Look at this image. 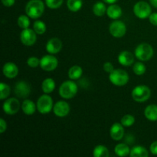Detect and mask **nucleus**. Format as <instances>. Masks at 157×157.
<instances>
[{
  "label": "nucleus",
  "instance_id": "obj_1",
  "mask_svg": "<svg viewBox=\"0 0 157 157\" xmlns=\"http://www.w3.org/2000/svg\"><path fill=\"white\" fill-rule=\"evenodd\" d=\"M44 11V5L41 0H30L25 6L26 15L33 19L40 18Z\"/></svg>",
  "mask_w": 157,
  "mask_h": 157
},
{
  "label": "nucleus",
  "instance_id": "obj_2",
  "mask_svg": "<svg viewBox=\"0 0 157 157\" xmlns=\"http://www.w3.org/2000/svg\"><path fill=\"white\" fill-rule=\"evenodd\" d=\"M78 87L72 81H66L59 87V95L64 99H71L78 93Z\"/></svg>",
  "mask_w": 157,
  "mask_h": 157
},
{
  "label": "nucleus",
  "instance_id": "obj_3",
  "mask_svg": "<svg viewBox=\"0 0 157 157\" xmlns=\"http://www.w3.org/2000/svg\"><path fill=\"white\" fill-rule=\"evenodd\" d=\"M109 80L115 86L122 87L129 81V75L123 69H114L109 75Z\"/></svg>",
  "mask_w": 157,
  "mask_h": 157
},
{
  "label": "nucleus",
  "instance_id": "obj_4",
  "mask_svg": "<svg viewBox=\"0 0 157 157\" xmlns=\"http://www.w3.org/2000/svg\"><path fill=\"white\" fill-rule=\"evenodd\" d=\"M153 53L154 51L153 47L147 43L140 44L135 49V56L141 61H147L151 59Z\"/></svg>",
  "mask_w": 157,
  "mask_h": 157
},
{
  "label": "nucleus",
  "instance_id": "obj_5",
  "mask_svg": "<svg viewBox=\"0 0 157 157\" xmlns=\"http://www.w3.org/2000/svg\"><path fill=\"white\" fill-rule=\"evenodd\" d=\"M150 96H151V90L150 87L146 85L136 86L132 91V98L136 102H145L149 100Z\"/></svg>",
  "mask_w": 157,
  "mask_h": 157
},
{
  "label": "nucleus",
  "instance_id": "obj_6",
  "mask_svg": "<svg viewBox=\"0 0 157 157\" xmlns=\"http://www.w3.org/2000/svg\"><path fill=\"white\" fill-rule=\"evenodd\" d=\"M53 107V100L47 94L41 95L37 101V110L41 114L48 113L52 111Z\"/></svg>",
  "mask_w": 157,
  "mask_h": 157
},
{
  "label": "nucleus",
  "instance_id": "obj_7",
  "mask_svg": "<svg viewBox=\"0 0 157 157\" xmlns=\"http://www.w3.org/2000/svg\"><path fill=\"white\" fill-rule=\"evenodd\" d=\"M151 7L147 2L144 1H140L133 6V13L137 18L140 19H145L149 18L151 15Z\"/></svg>",
  "mask_w": 157,
  "mask_h": 157
},
{
  "label": "nucleus",
  "instance_id": "obj_8",
  "mask_svg": "<svg viewBox=\"0 0 157 157\" xmlns=\"http://www.w3.org/2000/svg\"><path fill=\"white\" fill-rule=\"evenodd\" d=\"M58 65V59L52 54L44 55L40 59V67L45 71H52L57 68Z\"/></svg>",
  "mask_w": 157,
  "mask_h": 157
},
{
  "label": "nucleus",
  "instance_id": "obj_9",
  "mask_svg": "<svg viewBox=\"0 0 157 157\" xmlns=\"http://www.w3.org/2000/svg\"><path fill=\"white\" fill-rule=\"evenodd\" d=\"M109 32L114 38H122L127 32L126 25L121 21H114L109 26Z\"/></svg>",
  "mask_w": 157,
  "mask_h": 157
},
{
  "label": "nucleus",
  "instance_id": "obj_10",
  "mask_svg": "<svg viewBox=\"0 0 157 157\" xmlns=\"http://www.w3.org/2000/svg\"><path fill=\"white\" fill-rule=\"evenodd\" d=\"M3 110L8 115H15L20 109V103L17 98H11L6 100L2 106Z\"/></svg>",
  "mask_w": 157,
  "mask_h": 157
},
{
  "label": "nucleus",
  "instance_id": "obj_11",
  "mask_svg": "<svg viewBox=\"0 0 157 157\" xmlns=\"http://www.w3.org/2000/svg\"><path fill=\"white\" fill-rule=\"evenodd\" d=\"M20 39L21 43L25 46H32L36 42V32L34 29H23L20 35Z\"/></svg>",
  "mask_w": 157,
  "mask_h": 157
},
{
  "label": "nucleus",
  "instance_id": "obj_12",
  "mask_svg": "<svg viewBox=\"0 0 157 157\" xmlns=\"http://www.w3.org/2000/svg\"><path fill=\"white\" fill-rule=\"evenodd\" d=\"M71 107L67 102L64 101H59L55 103L53 107V111L55 116L58 117H64L67 116L70 112Z\"/></svg>",
  "mask_w": 157,
  "mask_h": 157
},
{
  "label": "nucleus",
  "instance_id": "obj_13",
  "mask_svg": "<svg viewBox=\"0 0 157 157\" xmlns=\"http://www.w3.org/2000/svg\"><path fill=\"white\" fill-rule=\"evenodd\" d=\"M15 95L20 98H25L29 97L31 92V87L26 81H18L14 87Z\"/></svg>",
  "mask_w": 157,
  "mask_h": 157
},
{
  "label": "nucleus",
  "instance_id": "obj_14",
  "mask_svg": "<svg viewBox=\"0 0 157 157\" xmlns=\"http://www.w3.org/2000/svg\"><path fill=\"white\" fill-rule=\"evenodd\" d=\"M62 48V41L58 38H52L46 44V51L49 54L55 55L60 52Z\"/></svg>",
  "mask_w": 157,
  "mask_h": 157
},
{
  "label": "nucleus",
  "instance_id": "obj_15",
  "mask_svg": "<svg viewBox=\"0 0 157 157\" xmlns=\"http://www.w3.org/2000/svg\"><path fill=\"white\" fill-rule=\"evenodd\" d=\"M110 137L115 141H119L123 139L124 136V126L119 123H115L112 125L110 130Z\"/></svg>",
  "mask_w": 157,
  "mask_h": 157
},
{
  "label": "nucleus",
  "instance_id": "obj_16",
  "mask_svg": "<svg viewBox=\"0 0 157 157\" xmlns=\"http://www.w3.org/2000/svg\"><path fill=\"white\" fill-rule=\"evenodd\" d=\"M3 75L9 79L15 78L18 74V68L15 63L8 62L6 63L2 68Z\"/></svg>",
  "mask_w": 157,
  "mask_h": 157
},
{
  "label": "nucleus",
  "instance_id": "obj_17",
  "mask_svg": "<svg viewBox=\"0 0 157 157\" xmlns=\"http://www.w3.org/2000/svg\"><path fill=\"white\" fill-rule=\"evenodd\" d=\"M118 61L123 66H130L134 62V55L128 51L121 52L118 55Z\"/></svg>",
  "mask_w": 157,
  "mask_h": 157
},
{
  "label": "nucleus",
  "instance_id": "obj_18",
  "mask_svg": "<svg viewBox=\"0 0 157 157\" xmlns=\"http://www.w3.org/2000/svg\"><path fill=\"white\" fill-rule=\"evenodd\" d=\"M37 109V105L31 100H25L21 104V110L25 114L28 116L33 115L35 113Z\"/></svg>",
  "mask_w": 157,
  "mask_h": 157
},
{
  "label": "nucleus",
  "instance_id": "obj_19",
  "mask_svg": "<svg viewBox=\"0 0 157 157\" xmlns=\"http://www.w3.org/2000/svg\"><path fill=\"white\" fill-rule=\"evenodd\" d=\"M107 15L111 19L116 20L122 15V9L117 5H110L107 9Z\"/></svg>",
  "mask_w": 157,
  "mask_h": 157
},
{
  "label": "nucleus",
  "instance_id": "obj_20",
  "mask_svg": "<svg viewBox=\"0 0 157 157\" xmlns=\"http://www.w3.org/2000/svg\"><path fill=\"white\" fill-rule=\"evenodd\" d=\"M144 116L148 121H157V105L150 104L144 110Z\"/></svg>",
  "mask_w": 157,
  "mask_h": 157
},
{
  "label": "nucleus",
  "instance_id": "obj_21",
  "mask_svg": "<svg viewBox=\"0 0 157 157\" xmlns=\"http://www.w3.org/2000/svg\"><path fill=\"white\" fill-rule=\"evenodd\" d=\"M55 88V82L52 78H46L41 84V89L44 94H51Z\"/></svg>",
  "mask_w": 157,
  "mask_h": 157
},
{
  "label": "nucleus",
  "instance_id": "obj_22",
  "mask_svg": "<svg viewBox=\"0 0 157 157\" xmlns=\"http://www.w3.org/2000/svg\"><path fill=\"white\" fill-rule=\"evenodd\" d=\"M130 156L131 157H148L149 153L144 147L136 146L130 150Z\"/></svg>",
  "mask_w": 157,
  "mask_h": 157
},
{
  "label": "nucleus",
  "instance_id": "obj_23",
  "mask_svg": "<svg viewBox=\"0 0 157 157\" xmlns=\"http://www.w3.org/2000/svg\"><path fill=\"white\" fill-rule=\"evenodd\" d=\"M114 152L118 156L124 157L130 155V149L127 144H119L115 147Z\"/></svg>",
  "mask_w": 157,
  "mask_h": 157
},
{
  "label": "nucleus",
  "instance_id": "obj_24",
  "mask_svg": "<svg viewBox=\"0 0 157 157\" xmlns=\"http://www.w3.org/2000/svg\"><path fill=\"white\" fill-rule=\"evenodd\" d=\"M83 70L80 66L74 65L69 69L68 77L71 80H78L81 77Z\"/></svg>",
  "mask_w": 157,
  "mask_h": 157
},
{
  "label": "nucleus",
  "instance_id": "obj_25",
  "mask_svg": "<svg viewBox=\"0 0 157 157\" xmlns=\"http://www.w3.org/2000/svg\"><path fill=\"white\" fill-rule=\"evenodd\" d=\"M93 12L95 15L98 17H101L107 12V9L104 3L101 2H98L93 6Z\"/></svg>",
  "mask_w": 157,
  "mask_h": 157
},
{
  "label": "nucleus",
  "instance_id": "obj_26",
  "mask_svg": "<svg viewBox=\"0 0 157 157\" xmlns=\"http://www.w3.org/2000/svg\"><path fill=\"white\" fill-rule=\"evenodd\" d=\"M93 155L94 157H108L110 153L107 147L103 145H98L94 150Z\"/></svg>",
  "mask_w": 157,
  "mask_h": 157
},
{
  "label": "nucleus",
  "instance_id": "obj_27",
  "mask_svg": "<svg viewBox=\"0 0 157 157\" xmlns=\"http://www.w3.org/2000/svg\"><path fill=\"white\" fill-rule=\"evenodd\" d=\"M82 0H67V6L71 12H78L82 7Z\"/></svg>",
  "mask_w": 157,
  "mask_h": 157
},
{
  "label": "nucleus",
  "instance_id": "obj_28",
  "mask_svg": "<svg viewBox=\"0 0 157 157\" xmlns=\"http://www.w3.org/2000/svg\"><path fill=\"white\" fill-rule=\"evenodd\" d=\"M46 25L44 21L37 20L33 24V29L38 35H43L46 32Z\"/></svg>",
  "mask_w": 157,
  "mask_h": 157
},
{
  "label": "nucleus",
  "instance_id": "obj_29",
  "mask_svg": "<svg viewBox=\"0 0 157 157\" xmlns=\"http://www.w3.org/2000/svg\"><path fill=\"white\" fill-rule=\"evenodd\" d=\"M11 93V88L8 84L2 82L0 84V100H5L9 96Z\"/></svg>",
  "mask_w": 157,
  "mask_h": 157
},
{
  "label": "nucleus",
  "instance_id": "obj_30",
  "mask_svg": "<svg viewBox=\"0 0 157 157\" xmlns=\"http://www.w3.org/2000/svg\"><path fill=\"white\" fill-rule=\"evenodd\" d=\"M121 123L124 127H131L135 123V117L131 114H126L121 118Z\"/></svg>",
  "mask_w": 157,
  "mask_h": 157
},
{
  "label": "nucleus",
  "instance_id": "obj_31",
  "mask_svg": "<svg viewBox=\"0 0 157 157\" xmlns=\"http://www.w3.org/2000/svg\"><path fill=\"white\" fill-rule=\"evenodd\" d=\"M17 22H18V25L22 29H28L30 25V20L28 15H21L18 17Z\"/></svg>",
  "mask_w": 157,
  "mask_h": 157
},
{
  "label": "nucleus",
  "instance_id": "obj_32",
  "mask_svg": "<svg viewBox=\"0 0 157 157\" xmlns=\"http://www.w3.org/2000/svg\"><path fill=\"white\" fill-rule=\"evenodd\" d=\"M133 71L134 72L135 75H143L145 74L146 71H147V67H146L145 64L142 62H136L135 63L133 67Z\"/></svg>",
  "mask_w": 157,
  "mask_h": 157
},
{
  "label": "nucleus",
  "instance_id": "obj_33",
  "mask_svg": "<svg viewBox=\"0 0 157 157\" xmlns=\"http://www.w3.org/2000/svg\"><path fill=\"white\" fill-rule=\"evenodd\" d=\"M63 3V0H45L46 6L52 9H58Z\"/></svg>",
  "mask_w": 157,
  "mask_h": 157
},
{
  "label": "nucleus",
  "instance_id": "obj_34",
  "mask_svg": "<svg viewBox=\"0 0 157 157\" xmlns=\"http://www.w3.org/2000/svg\"><path fill=\"white\" fill-rule=\"evenodd\" d=\"M27 64L30 67H37L38 66H40V60L36 57H30L27 60Z\"/></svg>",
  "mask_w": 157,
  "mask_h": 157
},
{
  "label": "nucleus",
  "instance_id": "obj_35",
  "mask_svg": "<svg viewBox=\"0 0 157 157\" xmlns=\"http://www.w3.org/2000/svg\"><path fill=\"white\" fill-rule=\"evenodd\" d=\"M103 67H104V70L107 73H109V74L111 73V72L114 70V68H113V65L112 64V63L110 62L104 63Z\"/></svg>",
  "mask_w": 157,
  "mask_h": 157
},
{
  "label": "nucleus",
  "instance_id": "obj_36",
  "mask_svg": "<svg viewBox=\"0 0 157 157\" xmlns=\"http://www.w3.org/2000/svg\"><path fill=\"white\" fill-rule=\"evenodd\" d=\"M149 20L150 22L153 25L157 26V12H153L149 16Z\"/></svg>",
  "mask_w": 157,
  "mask_h": 157
},
{
  "label": "nucleus",
  "instance_id": "obj_37",
  "mask_svg": "<svg viewBox=\"0 0 157 157\" xmlns=\"http://www.w3.org/2000/svg\"><path fill=\"white\" fill-rule=\"evenodd\" d=\"M7 129V124L5 121L4 119L1 118L0 119V133H3Z\"/></svg>",
  "mask_w": 157,
  "mask_h": 157
},
{
  "label": "nucleus",
  "instance_id": "obj_38",
  "mask_svg": "<svg viewBox=\"0 0 157 157\" xmlns=\"http://www.w3.org/2000/svg\"><path fill=\"white\" fill-rule=\"evenodd\" d=\"M150 150L152 154L157 155V141H155L150 145Z\"/></svg>",
  "mask_w": 157,
  "mask_h": 157
},
{
  "label": "nucleus",
  "instance_id": "obj_39",
  "mask_svg": "<svg viewBox=\"0 0 157 157\" xmlns=\"http://www.w3.org/2000/svg\"><path fill=\"white\" fill-rule=\"evenodd\" d=\"M15 0H2L3 6L6 7H11L15 4Z\"/></svg>",
  "mask_w": 157,
  "mask_h": 157
},
{
  "label": "nucleus",
  "instance_id": "obj_40",
  "mask_svg": "<svg viewBox=\"0 0 157 157\" xmlns=\"http://www.w3.org/2000/svg\"><path fill=\"white\" fill-rule=\"evenodd\" d=\"M150 2L153 7L157 9V0H150Z\"/></svg>",
  "mask_w": 157,
  "mask_h": 157
},
{
  "label": "nucleus",
  "instance_id": "obj_41",
  "mask_svg": "<svg viewBox=\"0 0 157 157\" xmlns=\"http://www.w3.org/2000/svg\"><path fill=\"white\" fill-rule=\"evenodd\" d=\"M104 2L108 3V4H113V3L116 2L117 0H104Z\"/></svg>",
  "mask_w": 157,
  "mask_h": 157
}]
</instances>
